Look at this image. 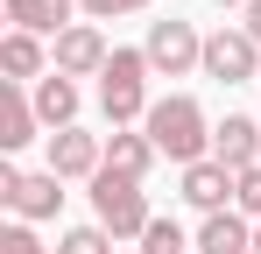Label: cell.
I'll use <instances>...</instances> for the list:
<instances>
[{
    "label": "cell",
    "mask_w": 261,
    "mask_h": 254,
    "mask_svg": "<svg viewBox=\"0 0 261 254\" xmlns=\"http://www.w3.org/2000/svg\"><path fill=\"white\" fill-rule=\"evenodd\" d=\"M184 205L205 212V219H212V212H233V169L212 163V156L191 163V169H184Z\"/></svg>",
    "instance_id": "cell-10"
},
{
    "label": "cell",
    "mask_w": 261,
    "mask_h": 254,
    "mask_svg": "<svg viewBox=\"0 0 261 254\" xmlns=\"http://www.w3.org/2000/svg\"><path fill=\"white\" fill-rule=\"evenodd\" d=\"M85 191H92V219H99V226H106L120 247H127V240H141V233L155 226V212H148V191H141L134 176H120V169H99Z\"/></svg>",
    "instance_id": "cell-3"
},
{
    "label": "cell",
    "mask_w": 261,
    "mask_h": 254,
    "mask_svg": "<svg viewBox=\"0 0 261 254\" xmlns=\"http://www.w3.org/2000/svg\"><path fill=\"white\" fill-rule=\"evenodd\" d=\"M141 57H148L155 78H191V71H205V36H198L184 14H170V21H148Z\"/></svg>",
    "instance_id": "cell-5"
},
{
    "label": "cell",
    "mask_w": 261,
    "mask_h": 254,
    "mask_svg": "<svg viewBox=\"0 0 261 254\" xmlns=\"http://www.w3.org/2000/svg\"><path fill=\"white\" fill-rule=\"evenodd\" d=\"M29 99H36V113H43L49 134H64V127H78V78H64V71H49L43 85H29Z\"/></svg>",
    "instance_id": "cell-13"
},
{
    "label": "cell",
    "mask_w": 261,
    "mask_h": 254,
    "mask_svg": "<svg viewBox=\"0 0 261 254\" xmlns=\"http://www.w3.org/2000/svg\"><path fill=\"white\" fill-rule=\"evenodd\" d=\"M113 247H120V240H113L99 219H85V226H64V233H57V254H113Z\"/></svg>",
    "instance_id": "cell-17"
},
{
    "label": "cell",
    "mask_w": 261,
    "mask_h": 254,
    "mask_svg": "<svg viewBox=\"0 0 261 254\" xmlns=\"http://www.w3.org/2000/svg\"><path fill=\"white\" fill-rule=\"evenodd\" d=\"M106 57H113V49H106V29H99V21H71L64 36L49 42V71H64V78H99Z\"/></svg>",
    "instance_id": "cell-8"
},
{
    "label": "cell",
    "mask_w": 261,
    "mask_h": 254,
    "mask_svg": "<svg viewBox=\"0 0 261 254\" xmlns=\"http://www.w3.org/2000/svg\"><path fill=\"white\" fill-rule=\"evenodd\" d=\"M0 205H14L21 226H43V219L64 212V176H57V169H14V163H0Z\"/></svg>",
    "instance_id": "cell-4"
},
{
    "label": "cell",
    "mask_w": 261,
    "mask_h": 254,
    "mask_svg": "<svg viewBox=\"0 0 261 254\" xmlns=\"http://www.w3.org/2000/svg\"><path fill=\"white\" fill-rule=\"evenodd\" d=\"M212 163H226L233 176L261 163V120H254V113H226V120H212Z\"/></svg>",
    "instance_id": "cell-9"
},
{
    "label": "cell",
    "mask_w": 261,
    "mask_h": 254,
    "mask_svg": "<svg viewBox=\"0 0 261 254\" xmlns=\"http://www.w3.org/2000/svg\"><path fill=\"white\" fill-rule=\"evenodd\" d=\"M191 247H198V240H191L176 219H163V212H155V226L141 233V254H191Z\"/></svg>",
    "instance_id": "cell-18"
},
{
    "label": "cell",
    "mask_w": 261,
    "mask_h": 254,
    "mask_svg": "<svg viewBox=\"0 0 261 254\" xmlns=\"http://www.w3.org/2000/svg\"><path fill=\"white\" fill-rule=\"evenodd\" d=\"M141 134H148V141H155V156H170L176 169H191V163H205V156H212V120H205V106H198L191 92H163V99L148 106Z\"/></svg>",
    "instance_id": "cell-1"
},
{
    "label": "cell",
    "mask_w": 261,
    "mask_h": 254,
    "mask_svg": "<svg viewBox=\"0 0 261 254\" xmlns=\"http://www.w3.org/2000/svg\"><path fill=\"white\" fill-rule=\"evenodd\" d=\"M43 169H57L64 184H92L106 169V134H85V127H64V134H43Z\"/></svg>",
    "instance_id": "cell-7"
},
{
    "label": "cell",
    "mask_w": 261,
    "mask_h": 254,
    "mask_svg": "<svg viewBox=\"0 0 261 254\" xmlns=\"http://www.w3.org/2000/svg\"><path fill=\"white\" fill-rule=\"evenodd\" d=\"M212 7H240V14H247V0H212Z\"/></svg>",
    "instance_id": "cell-23"
},
{
    "label": "cell",
    "mask_w": 261,
    "mask_h": 254,
    "mask_svg": "<svg viewBox=\"0 0 261 254\" xmlns=\"http://www.w3.org/2000/svg\"><path fill=\"white\" fill-rule=\"evenodd\" d=\"M233 212H240V219H254V226H261V163L233 176Z\"/></svg>",
    "instance_id": "cell-19"
},
{
    "label": "cell",
    "mask_w": 261,
    "mask_h": 254,
    "mask_svg": "<svg viewBox=\"0 0 261 254\" xmlns=\"http://www.w3.org/2000/svg\"><path fill=\"white\" fill-rule=\"evenodd\" d=\"M36 134H43V113H36L29 85H0V148L14 156V148H29Z\"/></svg>",
    "instance_id": "cell-12"
},
{
    "label": "cell",
    "mask_w": 261,
    "mask_h": 254,
    "mask_svg": "<svg viewBox=\"0 0 261 254\" xmlns=\"http://www.w3.org/2000/svg\"><path fill=\"white\" fill-rule=\"evenodd\" d=\"M240 29H247V36L261 42V0H247V14H240Z\"/></svg>",
    "instance_id": "cell-22"
},
{
    "label": "cell",
    "mask_w": 261,
    "mask_h": 254,
    "mask_svg": "<svg viewBox=\"0 0 261 254\" xmlns=\"http://www.w3.org/2000/svg\"><path fill=\"white\" fill-rule=\"evenodd\" d=\"M155 163H163V156H155V141H148L141 127H113V134H106V169L148 184V169H155Z\"/></svg>",
    "instance_id": "cell-14"
},
{
    "label": "cell",
    "mask_w": 261,
    "mask_h": 254,
    "mask_svg": "<svg viewBox=\"0 0 261 254\" xmlns=\"http://www.w3.org/2000/svg\"><path fill=\"white\" fill-rule=\"evenodd\" d=\"M155 0H78V14L85 21H120V14H148Z\"/></svg>",
    "instance_id": "cell-20"
},
{
    "label": "cell",
    "mask_w": 261,
    "mask_h": 254,
    "mask_svg": "<svg viewBox=\"0 0 261 254\" xmlns=\"http://www.w3.org/2000/svg\"><path fill=\"white\" fill-rule=\"evenodd\" d=\"M254 254H261V226H254Z\"/></svg>",
    "instance_id": "cell-24"
},
{
    "label": "cell",
    "mask_w": 261,
    "mask_h": 254,
    "mask_svg": "<svg viewBox=\"0 0 261 254\" xmlns=\"http://www.w3.org/2000/svg\"><path fill=\"white\" fill-rule=\"evenodd\" d=\"M0 7H7V21H14L21 36H64L71 21H85L78 0H0Z\"/></svg>",
    "instance_id": "cell-11"
},
{
    "label": "cell",
    "mask_w": 261,
    "mask_h": 254,
    "mask_svg": "<svg viewBox=\"0 0 261 254\" xmlns=\"http://www.w3.org/2000/svg\"><path fill=\"white\" fill-rule=\"evenodd\" d=\"M0 254H57V247H43V240H36V226H21V219H14V226L0 233Z\"/></svg>",
    "instance_id": "cell-21"
},
{
    "label": "cell",
    "mask_w": 261,
    "mask_h": 254,
    "mask_svg": "<svg viewBox=\"0 0 261 254\" xmlns=\"http://www.w3.org/2000/svg\"><path fill=\"white\" fill-rule=\"evenodd\" d=\"M205 78H219V85H261V42L247 36L240 21L205 36Z\"/></svg>",
    "instance_id": "cell-6"
},
{
    "label": "cell",
    "mask_w": 261,
    "mask_h": 254,
    "mask_svg": "<svg viewBox=\"0 0 261 254\" xmlns=\"http://www.w3.org/2000/svg\"><path fill=\"white\" fill-rule=\"evenodd\" d=\"M148 78H155V71H148L141 49H113L106 71H99V113L113 127H141L148 106H155V99H148Z\"/></svg>",
    "instance_id": "cell-2"
},
{
    "label": "cell",
    "mask_w": 261,
    "mask_h": 254,
    "mask_svg": "<svg viewBox=\"0 0 261 254\" xmlns=\"http://www.w3.org/2000/svg\"><path fill=\"white\" fill-rule=\"evenodd\" d=\"M0 71H7V85H43V78H49V49H43V36L7 29V42H0Z\"/></svg>",
    "instance_id": "cell-16"
},
{
    "label": "cell",
    "mask_w": 261,
    "mask_h": 254,
    "mask_svg": "<svg viewBox=\"0 0 261 254\" xmlns=\"http://www.w3.org/2000/svg\"><path fill=\"white\" fill-rule=\"evenodd\" d=\"M198 254H254V219H240V212H212V219H198Z\"/></svg>",
    "instance_id": "cell-15"
}]
</instances>
